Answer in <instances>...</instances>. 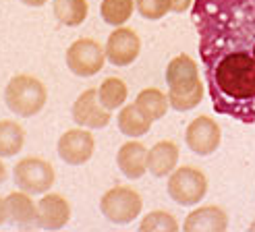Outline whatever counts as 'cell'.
Returning <instances> with one entry per match:
<instances>
[{"label":"cell","instance_id":"cell-1","mask_svg":"<svg viewBox=\"0 0 255 232\" xmlns=\"http://www.w3.org/2000/svg\"><path fill=\"white\" fill-rule=\"evenodd\" d=\"M199 58L218 114L255 122V0H193Z\"/></svg>","mask_w":255,"mask_h":232},{"label":"cell","instance_id":"cell-2","mask_svg":"<svg viewBox=\"0 0 255 232\" xmlns=\"http://www.w3.org/2000/svg\"><path fill=\"white\" fill-rule=\"evenodd\" d=\"M48 102L46 85L31 75H15L4 87V104L6 108L21 116V118H31L40 114Z\"/></svg>","mask_w":255,"mask_h":232},{"label":"cell","instance_id":"cell-3","mask_svg":"<svg viewBox=\"0 0 255 232\" xmlns=\"http://www.w3.org/2000/svg\"><path fill=\"white\" fill-rule=\"evenodd\" d=\"M168 195L178 205H197L208 195V176L195 166H181L168 174Z\"/></svg>","mask_w":255,"mask_h":232},{"label":"cell","instance_id":"cell-4","mask_svg":"<svg viewBox=\"0 0 255 232\" xmlns=\"http://www.w3.org/2000/svg\"><path fill=\"white\" fill-rule=\"evenodd\" d=\"M143 210L141 195L131 187H112L100 199V212L114 224H129Z\"/></svg>","mask_w":255,"mask_h":232},{"label":"cell","instance_id":"cell-5","mask_svg":"<svg viewBox=\"0 0 255 232\" xmlns=\"http://www.w3.org/2000/svg\"><path fill=\"white\" fill-rule=\"evenodd\" d=\"M54 168L52 164L42 158H23L12 168V180L19 191H25L29 195H44L54 185Z\"/></svg>","mask_w":255,"mask_h":232},{"label":"cell","instance_id":"cell-6","mask_svg":"<svg viewBox=\"0 0 255 232\" xmlns=\"http://www.w3.org/2000/svg\"><path fill=\"white\" fill-rule=\"evenodd\" d=\"M106 50L96 40L79 37L67 48V67L77 77H92L104 69Z\"/></svg>","mask_w":255,"mask_h":232},{"label":"cell","instance_id":"cell-7","mask_svg":"<svg viewBox=\"0 0 255 232\" xmlns=\"http://www.w3.org/2000/svg\"><path fill=\"white\" fill-rule=\"evenodd\" d=\"M220 141H222V128L210 116H197V118L189 122L185 131V143L197 156H212L220 147Z\"/></svg>","mask_w":255,"mask_h":232},{"label":"cell","instance_id":"cell-8","mask_svg":"<svg viewBox=\"0 0 255 232\" xmlns=\"http://www.w3.org/2000/svg\"><path fill=\"white\" fill-rule=\"evenodd\" d=\"M58 156L69 166H81L92 160L96 151V139L89 133V128H69L58 139Z\"/></svg>","mask_w":255,"mask_h":232},{"label":"cell","instance_id":"cell-9","mask_svg":"<svg viewBox=\"0 0 255 232\" xmlns=\"http://www.w3.org/2000/svg\"><path fill=\"white\" fill-rule=\"evenodd\" d=\"M106 58L114 67H129L131 62L137 60L141 52V37H139L131 27H117L106 42Z\"/></svg>","mask_w":255,"mask_h":232},{"label":"cell","instance_id":"cell-10","mask_svg":"<svg viewBox=\"0 0 255 232\" xmlns=\"http://www.w3.org/2000/svg\"><path fill=\"white\" fill-rule=\"evenodd\" d=\"M73 120L83 128H104L110 122V112L100 104L98 89H85L73 104Z\"/></svg>","mask_w":255,"mask_h":232},{"label":"cell","instance_id":"cell-11","mask_svg":"<svg viewBox=\"0 0 255 232\" xmlns=\"http://www.w3.org/2000/svg\"><path fill=\"white\" fill-rule=\"evenodd\" d=\"M71 220V203L58 193H44L37 201V224L44 230H60Z\"/></svg>","mask_w":255,"mask_h":232},{"label":"cell","instance_id":"cell-12","mask_svg":"<svg viewBox=\"0 0 255 232\" xmlns=\"http://www.w3.org/2000/svg\"><path fill=\"white\" fill-rule=\"evenodd\" d=\"M166 83L172 94L191 92L199 83V69L187 54L174 56L166 67Z\"/></svg>","mask_w":255,"mask_h":232},{"label":"cell","instance_id":"cell-13","mask_svg":"<svg viewBox=\"0 0 255 232\" xmlns=\"http://www.w3.org/2000/svg\"><path fill=\"white\" fill-rule=\"evenodd\" d=\"M228 228V216L220 205H203L193 210L187 218L183 230L187 232H222Z\"/></svg>","mask_w":255,"mask_h":232},{"label":"cell","instance_id":"cell-14","mask_svg":"<svg viewBox=\"0 0 255 232\" xmlns=\"http://www.w3.org/2000/svg\"><path fill=\"white\" fill-rule=\"evenodd\" d=\"M119 170L131 180L141 178L147 172V149L139 141H127L117 153Z\"/></svg>","mask_w":255,"mask_h":232},{"label":"cell","instance_id":"cell-15","mask_svg":"<svg viewBox=\"0 0 255 232\" xmlns=\"http://www.w3.org/2000/svg\"><path fill=\"white\" fill-rule=\"evenodd\" d=\"M6 208H8V220L17 228H35L37 224V203L31 199L29 193L15 191L8 193L6 197Z\"/></svg>","mask_w":255,"mask_h":232},{"label":"cell","instance_id":"cell-16","mask_svg":"<svg viewBox=\"0 0 255 232\" xmlns=\"http://www.w3.org/2000/svg\"><path fill=\"white\" fill-rule=\"evenodd\" d=\"M178 147L172 141H160L151 149H147V172L156 178L168 176L178 164Z\"/></svg>","mask_w":255,"mask_h":232},{"label":"cell","instance_id":"cell-17","mask_svg":"<svg viewBox=\"0 0 255 232\" xmlns=\"http://www.w3.org/2000/svg\"><path fill=\"white\" fill-rule=\"evenodd\" d=\"M117 122H119V128H121L123 135L137 139V137L149 133L154 118H151L137 102H133V104H125L121 108V112L117 116Z\"/></svg>","mask_w":255,"mask_h":232},{"label":"cell","instance_id":"cell-18","mask_svg":"<svg viewBox=\"0 0 255 232\" xmlns=\"http://www.w3.org/2000/svg\"><path fill=\"white\" fill-rule=\"evenodd\" d=\"M127 96H129V87L119 77H108L98 87V100L108 112L123 108L127 102Z\"/></svg>","mask_w":255,"mask_h":232},{"label":"cell","instance_id":"cell-19","mask_svg":"<svg viewBox=\"0 0 255 232\" xmlns=\"http://www.w3.org/2000/svg\"><path fill=\"white\" fill-rule=\"evenodd\" d=\"M25 145V128L17 120H0V158H12Z\"/></svg>","mask_w":255,"mask_h":232},{"label":"cell","instance_id":"cell-20","mask_svg":"<svg viewBox=\"0 0 255 232\" xmlns=\"http://www.w3.org/2000/svg\"><path fill=\"white\" fill-rule=\"evenodd\" d=\"M52 10L58 23L67 25V27H77L87 19L85 0H52Z\"/></svg>","mask_w":255,"mask_h":232},{"label":"cell","instance_id":"cell-21","mask_svg":"<svg viewBox=\"0 0 255 232\" xmlns=\"http://www.w3.org/2000/svg\"><path fill=\"white\" fill-rule=\"evenodd\" d=\"M135 102H137V104L141 106L154 120L164 118V116H166V112H168V106H170L168 96L164 94V92H160V89H156V87H147V89H143V92H139Z\"/></svg>","mask_w":255,"mask_h":232},{"label":"cell","instance_id":"cell-22","mask_svg":"<svg viewBox=\"0 0 255 232\" xmlns=\"http://www.w3.org/2000/svg\"><path fill=\"white\" fill-rule=\"evenodd\" d=\"M135 10V0H102L100 15L108 25L121 27L131 19Z\"/></svg>","mask_w":255,"mask_h":232},{"label":"cell","instance_id":"cell-23","mask_svg":"<svg viewBox=\"0 0 255 232\" xmlns=\"http://www.w3.org/2000/svg\"><path fill=\"white\" fill-rule=\"evenodd\" d=\"M139 230H143V232H158V230L176 232L178 230V222H176V218L172 214L158 210V212H151V214H147L143 218L141 224H139Z\"/></svg>","mask_w":255,"mask_h":232},{"label":"cell","instance_id":"cell-24","mask_svg":"<svg viewBox=\"0 0 255 232\" xmlns=\"http://www.w3.org/2000/svg\"><path fill=\"white\" fill-rule=\"evenodd\" d=\"M203 96H206V87H203V83L199 81L191 92H185V94H168V102L170 106L176 110V112H187V110H193L201 104Z\"/></svg>","mask_w":255,"mask_h":232},{"label":"cell","instance_id":"cell-25","mask_svg":"<svg viewBox=\"0 0 255 232\" xmlns=\"http://www.w3.org/2000/svg\"><path fill=\"white\" fill-rule=\"evenodd\" d=\"M135 8L141 15V19L147 21H158L172 10L170 0H135Z\"/></svg>","mask_w":255,"mask_h":232},{"label":"cell","instance_id":"cell-26","mask_svg":"<svg viewBox=\"0 0 255 232\" xmlns=\"http://www.w3.org/2000/svg\"><path fill=\"white\" fill-rule=\"evenodd\" d=\"M191 4H193V0H170V8L174 12H185L189 10Z\"/></svg>","mask_w":255,"mask_h":232},{"label":"cell","instance_id":"cell-27","mask_svg":"<svg viewBox=\"0 0 255 232\" xmlns=\"http://www.w3.org/2000/svg\"><path fill=\"white\" fill-rule=\"evenodd\" d=\"M8 220V208H6V197H0V226Z\"/></svg>","mask_w":255,"mask_h":232},{"label":"cell","instance_id":"cell-28","mask_svg":"<svg viewBox=\"0 0 255 232\" xmlns=\"http://www.w3.org/2000/svg\"><path fill=\"white\" fill-rule=\"evenodd\" d=\"M23 4H27V6H44L48 0H21Z\"/></svg>","mask_w":255,"mask_h":232},{"label":"cell","instance_id":"cell-29","mask_svg":"<svg viewBox=\"0 0 255 232\" xmlns=\"http://www.w3.org/2000/svg\"><path fill=\"white\" fill-rule=\"evenodd\" d=\"M6 180V166L2 164V160H0V185H2Z\"/></svg>","mask_w":255,"mask_h":232},{"label":"cell","instance_id":"cell-30","mask_svg":"<svg viewBox=\"0 0 255 232\" xmlns=\"http://www.w3.org/2000/svg\"><path fill=\"white\" fill-rule=\"evenodd\" d=\"M249 228H251V230H255V220L251 222V226H249Z\"/></svg>","mask_w":255,"mask_h":232}]
</instances>
